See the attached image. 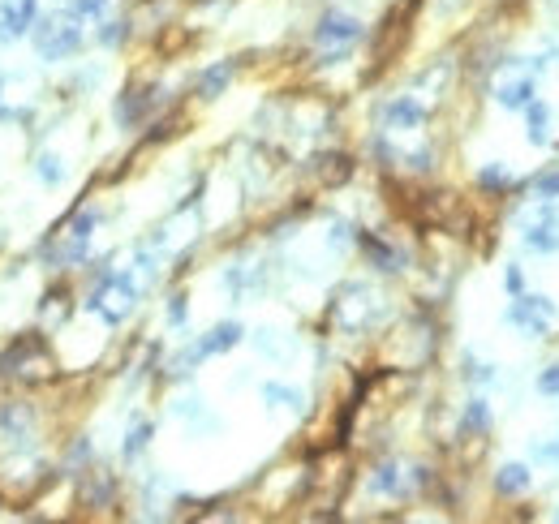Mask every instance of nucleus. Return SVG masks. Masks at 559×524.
Listing matches in <instances>:
<instances>
[{
	"label": "nucleus",
	"mask_w": 559,
	"mask_h": 524,
	"mask_svg": "<svg viewBox=\"0 0 559 524\" xmlns=\"http://www.w3.org/2000/svg\"><path fill=\"white\" fill-rule=\"evenodd\" d=\"M82 43H86V22L74 9L48 13V18L35 22V52L43 61H65V56L82 52Z\"/></svg>",
	"instance_id": "obj_1"
},
{
	"label": "nucleus",
	"mask_w": 559,
	"mask_h": 524,
	"mask_svg": "<svg viewBox=\"0 0 559 524\" xmlns=\"http://www.w3.org/2000/svg\"><path fill=\"white\" fill-rule=\"evenodd\" d=\"M138 301V284L129 280V275H104V284L91 293V301H86V310L99 314L108 327H117L129 318V310H134Z\"/></svg>",
	"instance_id": "obj_2"
},
{
	"label": "nucleus",
	"mask_w": 559,
	"mask_h": 524,
	"mask_svg": "<svg viewBox=\"0 0 559 524\" xmlns=\"http://www.w3.org/2000/svg\"><path fill=\"white\" fill-rule=\"evenodd\" d=\"M357 39H362V22L349 18V13H340V9L323 13L319 26H314V43L327 52V61H344Z\"/></svg>",
	"instance_id": "obj_3"
},
{
	"label": "nucleus",
	"mask_w": 559,
	"mask_h": 524,
	"mask_svg": "<svg viewBox=\"0 0 559 524\" xmlns=\"http://www.w3.org/2000/svg\"><path fill=\"white\" fill-rule=\"evenodd\" d=\"M39 22V0H0V43H18Z\"/></svg>",
	"instance_id": "obj_4"
},
{
	"label": "nucleus",
	"mask_w": 559,
	"mask_h": 524,
	"mask_svg": "<svg viewBox=\"0 0 559 524\" xmlns=\"http://www.w3.org/2000/svg\"><path fill=\"white\" fill-rule=\"evenodd\" d=\"M504 318H508L512 327H525V336H534V340H538V336H547V327H551V318L538 310L534 297H529V293L512 297V305L504 310Z\"/></svg>",
	"instance_id": "obj_5"
},
{
	"label": "nucleus",
	"mask_w": 559,
	"mask_h": 524,
	"mask_svg": "<svg viewBox=\"0 0 559 524\" xmlns=\"http://www.w3.org/2000/svg\"><path fill=\"white\" fill-rule=\"evenodd\" d=\"M422 121H426V108H422L413 95H396L392 104L383 108V125H387V129H396V134H409V129H422Z\"/></svg>",
	"instance_id": "obj_6"
},
{
	"label": "nucleus",
	"mask_w": 559,
	"mask_h": 524,
	"mask_svg": "<svg viewBox=\"0 0 559 524\" xmlns=\"http://www.w3.org/2000/svg\"><path fill=\"white\" fill-rule=\"evenodd\" d=\"M31 430H35V413L26 409V404H5V409H0V439L26 443Z\"/></svg>",
	"instance_id": "obj_7"
},
{
	"label": "nucleus",
	"mask_w": 559,
	"mask_h": 524,
	"mask_svg": "<svg viewBox=\"0 0 559 524\" xmlns=\"http://www.w3.org/2000/svg\"><path fill=\"white\" fill-rule=\"evenodd\" d=\"M241 344V327L237 323H220L211 327L203 340H198V357H211V353H228V348Z\"/></svg>",
	"instance_id": "obj_8"
},
{
	"label": "nucleus",
	"mask_w": 559,
	"mask_h": 524,
	"mask_svg": "<svg viewBox=\"0 0 559 524\" xmlns=\"http://www.w3.org/2000/svg\"><path fill=\"white\" fill-rule=\"evenodd\" d=\"M370 490L387 494V499H400V494H409V477L400 473V464H383V469L370 477Z\"/></svg>",
	"instance_id": "obj_9"
},
{
	"label": "nucleus",
	"mask_w": 559,
	"mask_h": 524,
	"mask_svg": "<svg viewBox=\"0 0 559 524\" xmlns=\"http://www.w3.org/2000/svg\"><path fill=\"white\" fill-rule=\"evenodd\" d=\"M547 125H551V108L547 104H529L525 108V138L534 142V147H547V142H551Z\"/></svg>",
	"instance_id": "obj_10"
},
{
	"label": "nucleus",
	"mask_w": 559,
	"mask_h": 524,
	"mask_svg": "<svg viewBox=\"0 0 559 524\" xmlns=\"http://www.w3.org/2000/svg\"><path fill=\"white\" fill-rule=\"evenodd\" d=\"M495 490L499 494H525L529 490V469L525 464H504L499 477H495Z\"/></svg>",
	"instance_id": "obj_11"
},
{
	"label": "nucleus",
	"mask_w": 559,
	"mask_h": 524,
	"mask_svg": "<svg viewBox=\"0 0 559 524\" xmlns=\"http://www.w3.org/2000/svg\"><path fill=\"white\" fill-rule=\"evenodd\" d=\"M228 82H233V65H228V61H224V65H211L207 74L198 78V95H203V99H215Z\"/></svg>",
	"instance_id": "obj_12"
},
{
	"label": "nucleus",
	"mask_w": 559,
	"mask_h": 524,
	"mask_svg": "<svg viewBox=\"0 0 559 524\" xmlns=\"http://www.w3.org/2000/svg\"><path fill=\"white\" fill-rule=\"evenodd\" d=\"M263 400L271 404V409H293V413H301V391L297 387H280V383H267L263 387Z\"/></svg>",
	"instance_id": "obj_13"
},
{
	"label": "nucleus",
	"mask_w": 559,
	"mask_h": 524,
	"mask_svg": "<svg viewBox=\"0 0 559 524\" xmlns=\"http://www.w3.org/2000/svg\"><path fill=\"white\" fill-rule=\"evenodd\" d=\"M362 245L370 250V258H375L379 271H400V254L396 250H387V245H379L375 237H362Z\"/></svg>",
	"instance_id": "obj_14"
},
{
	"label": "nucleus",
	"mask_w": 559,
	"mask_h": 524,
	"mask_svg": "<svg viewBox=\"0 0 559 524\" xmlns=\"http://www.w3.org/2000/svg\"><path fill=\"white\" fill-rule=\"evenodd\" d=\"M254 344H258V353H267L271 361H284V357H289V348L280 344V331H271V327H263V331H258V336H254Z\"/></svg>",
	"instance_id": "obj_15"
},
{
	"label": "nucleus",
	"mask_w": 559,
	"mask_h": 524,
	"mask_svg": "<svg viewBox=\"0 0 559 524\" xmlns=\"http://www.w3.org/2000/svg\"><path fill=\"white\" fill-rule=\"evenodd\" d=\"M491 426V409H486V400H469V409H465V434H478Z\"/></svg>",
	"instance_id": "obj_16"
},
{
	"label": "nucleus",
	"mask_w": 559,
	"mask_h": 524,
	"mask_svg": "<svg viewBox=\"0 0 559 524\" xmlns=\"http://www.w3.org/2000/svg\"><path fill=\"white\" fill-rule=\"evenodd\" d=\"M529 460H534V464H559V434H551V439H538L534 447H529Z\"/></svg>",
	"instance_id": "obj_17"
},
{
	"label": "nucleus",
	"mask_w": 559,
	"mask_h": 524,
	"mask_svg": "<svg viewBox=\"0 0 559 524\" xmlns=\"http://www.w3.org/2000/svg\"><path fill=\"white\" fill-rule=\"evenodd\" d=\"M108 5H112V0H74L69 9H74L82 22H95V18H104V13H108Z\"/></svg>",
	"instance_id": "obj_18"
},
{
	"label": "nucleus",
	"mask_w": 559,
	"mask_h": 524,
	"mask_svg": "<svg viewBox=\"0 0 559 524\" xmlns=\"http://www.w3.org/2000/svg\"><path fill=\"white\" fill-rule=\"evenodd\" d=\"M147 443H151V421H138V426H134V430H129V443H125V456H129V460H134V456H138V451H142V447H147Z\"/></svg>",
	"instance_id": "obj_19"
},
{
	"label": "nucleus",
	"mask_w": 559,
	"mask_h": 524,
	"mask_svg": "<svg viewBox=\"0 0 559 524\" xmlns=\"http://www.w3.org/2000/svg\"><path fill=\"white\" fill-rule=\"evenodd\" d=\"M39 181H48V185H61V181H65V168H61V159H56V155H39Z\"/></svg>",
	"instance_id": "obj_20"
},
{
	"label": "nucleus",
	"mask_w": 559,
	"mask_h": 524,
	"mask_svg": "<svg viewBox=\"0 0 559 524\" xmlns=\"http://www.w3.org/2000/svg\"><path fill=\"white\" fill-rule=\"evenodd\" d=\"M534 194H538V198H559V168L534 177Z\"/></svg>",
	"instance_id": "obj_21"
},
{
	"label": "nucleus",
	"mask_w": 559,
	"mask_h": 524,
	"mask_svg": "<svg viewBox=\"0 0 559 524\" xmlns=\"http://www.w3.org/2000/svg\"><path fill=\"white\" fill-rule=\"evenodd\" d=\"M478 181H482V185H491V189H504V185L512 181V172L495 164V168H482V172H478Z\"/></svg>",
	"instance_id": "obj_22"
},
{
	"label": "nucleus",
	"mask_w": 559,
	"mask_h": 524,
	"mask_svg": "<svg viewBox=\"0 0 559 524\" xmlns=\"http://www.w3.org/2000/svg\"><path fill=\"white\" fill-rule=\"evenodd\" d=\"M465 378L469 383H491V366H482V361H473V357H465Z\"/></svg>",
	"instance_id": "obj_23"
},
{
	"label": "nucleus",
	"mask_w": 559,
	"mask_h": 524,
	"mask_svg": "<svg viewBox=\"0 0 559 524\" xmlns=\"http://www.w3.org/2000/svg\"><path fill=\"white\" fill-rule=\"evenodd\" d=\"M538 391H542V396H559V366L538 374Z\"/></svg>",
	"instance_id": "obj_24"
},
{
	"label": "nucleus",
	"mask_w": 559,
	"mask_h": 524,
	"mask_svg": "<svg viewBox=\"0 0 559 524\" xmlns=\"http://www.w3.org/2000/svg\"><path fill=\"white\" fill-rule=\"evenodd\" d=\"M504 284H508L512 297H521V293H525V275H521V267H508V271H504Z\"/></svg>",
	"instance_id": "obj_25"
},
{
	"label": "nucleus",
	"mask_w": 559,
	"mask_h": 524,
	"mask_svg": "<svg viewBox=\"0 0 559 524\" xmlns=\"http://www.w3.org/2000/svg\"><path fill=\"white\" fill-rule=\"evenodd\" d=\"M529 297H534V305H538V310H542V314H547L551 323H555V318H559V305H555L547 293H529Z\"/></svg>",
	"instance_id": "obj_26"
},
{
	"label": "nucleus",
	"mask_w": 559,
	"mask_h": 524,
	"mask_svg": "<svg viewBox=\"0 0 559 524\" xmlns=\"http://www.w3.org/2000/svg\"><path fill=\"white\" fill-rule=\"evenodd\" d=\"M99 39H104V43H121L125 39V22H108V31L99 35Z\"/></svg>",
	"instance_id": "obj_27"
},
{
	"label": "nucleus",
	"mask_w": 559,
	"mask_h": 524,
	"mask_svg": "<svg viewBox=\"0 0 559 524\" xmlns=\"http://www.w3.org/2000/svg\"><path fill=\"white\" fill-rule=\"evenodd\" d=\"M168 318H172V323H181V318H185V297H172V305H168Z\"/></svg>",
	"instance_id": "obj_28"
}]
</instances>
